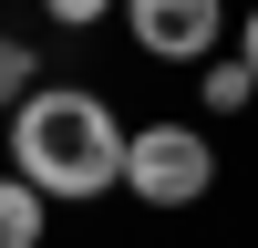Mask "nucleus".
I'll use <instances>...</instances> for the list:
<instances>
[{"label": "nucleus", "mask_w": 258, "mask_h": 248, "mask_svg": "<svg viewBox=\"0 0 258 248\" xmlns=\"http://www.w3.org/2000/svg\"><path fill=\"white\" fill-rule=\"evenodd\" d=\"M124 145H135V124H124L93 83H62V73L0 124L11 176L41 186L52 207H103V197H124Z\"/></svg>", "instance_id": "nucleus-1"}, {"label": "nucleus", "mask_w": 258, "mask_h": 248, "mask_svg": "<svg viewBox=\"0 0 258 248\" xmlns=\"http://www.w3.org/2000/svg\"><path fill=\"white\" fill-rule=\"evenodd\" d=\"M124 197L145 207V217H186V207L217 197V135L186 114H155L135 124V145H124Z\"/></svg>", "instance_id": "nucleus-2"}, {"label": "nucleus", "mask_w": 258, "mask_h": 248, "mask_svg": "<svg viewBox=\"0 0 258 248\" xmlns=\"http://www.w3.org/2000/svg\"><path fill=\"white\" fill-rule=\"evenodd\" d=\"M114 21H124V41H135L155 73H207V62L227 52V31H238L227 0H124Z\"/></svg>", "instance_id": "nucleus-3"}, {"label": "nucleus", "mask_w": 258, "mask_h": 248, "mask_svg": "<svg viewBox=\"0 0 258 248\" xmlns=\"http://www.w3.org/2000/svg\"><path fill=\"white\" fill-rule=\"evenodd\" d=\"M41 238H52V197L0 165V248H41Z\"/></svg>", "instance_id": "nucleus-4"}, {"label": "nucleus", "mask_w": 258, "mask_h": 248, "mask_svg": "<svg viewBox=\"0 0 258 248\" xmlns=\"http://www.w3.org/2000/svg\"><path fill=\"white\" fill-rule=\"evenodd\" d=\"M52 83V62H41V41H21V31H0V124L21 114V103Z\"/></svg>", "instance_id": "nucleus-5"}, {"label": "nucleus", "mask_w": 258, "mask_h": 248, "mask_svg": "<svg viewBox=\"0 0 258 248\" xmlns=\"http://www.w3.org/2000/svg\"><path fill=\"white\" fill-rule=\"evenodd\" d=\"M197 103H207V124H227V114H248V103H258V73H248L238 52H217V62L197 73Z\"/></svg>", "instance_id": "nucleus-6"}, {"label": "nucleus", "mask_w": 258, "mask_h": 248, "mask_svg": "<svg viewBox=\"0 0 258 248\" xmlns=\"http://www.w3.org/2000/svg\"><path fill=\"white\" fill-rule=\"evenodd\" d=\"M114 11H124V0H41V21H52V31H103Z\"/></svg>", "instance_id": "nucleus-7"}, {"label": "nucleus", "mask_w": 258, "mask_h": 248, "mask_svg": "<svg viewBox=\"0 0 258 248\" xmlns=\"http://www.w3.org/2000/svg\"><path fill=\"white\" fill-rule=\"evenodd\" d=\"M238 62H248V73H258V0H248V11H238Z\"/></svg>", "instance_id": "nucleus-8"}]
</instances>
